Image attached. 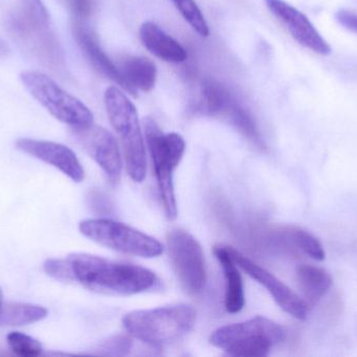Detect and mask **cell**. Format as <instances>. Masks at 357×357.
<instances>
[{"mask_svg": "<svg viewBox=\"0 0 357 357\" xmlns=\"http://www.w3.org/2000/svg\"><path fill=\"white\" fill-rule=\"evenodd\" d=\"M43 270L47 276L52 277L54 280L65 283L73 282V275L67 259L52 258L45 260Z\"/></svg>", "mask_w": 357, "mask_h": 357, "instance_id": "26", "label": "cell"}, {"mask_svg": "<svg viewBox=\"0 0 357 357\" xmlns=\"http://www.w3.org/2000/svg\"><path fill=\"white\" fill-rule=\"evenodd\" d=\"M197 312L187 304L134 310L123 318L130 335L146 345L160 347L182 339L195 326Z\"/></svg>", "mask_w": 357, "mask_h": 357, "instance_id": "3", "label": "cell"}, {"mask_svg": "<svg viewBox=\"0 0 357 357\" xmlns=\"http://www.w3.org/2000/svg\"><path fill=\"white\" fill-rule=\"evenodd\" d=\"M6 342L13 354L18 356H39L43 351V346L37 339L18 331L8 333Z\"/></svg>", "mask_w": 357, "mask_h": 357, "instance_id": "24", "label": "cell"}, {"mask_svg": "<svg viewBox=\"0 0 357 357\" xmlns=\"http://www.w3.org/2000/svg\"><path fill=\"white\" fill-rule=\"evenodd\" d=\"M90 199L92 201V207H94V210H96V211H102V213H106V209L110 207H108V201H107V199H105V197L100 193H93L90 196Z\"/></svg>", "mask_w": 357, "mask_h": 357, "instance_id": "29", "label": "cell"}, {"mask_svg": "<svg viewBox=\"0 0 357 357\" xmlns=\"http://www.w3.org/2000/svg\"><path fill=\"white\" fill-rule=\"evenodd\" d=\"M75 34L79 48H82L86 57L89 59L91 64L96 67V71L119 84L126 92L136 96L133 90L126 83L123 75L119 73V67L112 62V60H110L106 52L100 48L94 34L81 24L75 25Z\"/></svg>", "mask_w": 357, "mask_h": 357, "instance_id": "14", "label": "cell"}, {"mask_svg": "<svg viewBox=\"0 0 357 357\" xmlns=\"http://www.w3.org/2000/svg\"><path fill=\"white\" fill-rule=\"evenodd\" d=\"M48 310L43 306L8 302L0 309V326H23L44 320Z\"/></svg>", "mask_w": 357, "mask_h": 357, "instance_id": "20", "label": "cell"}, {"mask_svg": "<svg viewBox=\"0 0 357 357\" xmlns=\"http://www.w3.org/2000/svg\"><path fill=\"white\" fill-rule=\"evenodd\" d=\"M134 337H126V335H116L110 337L100 344L96 354L100 356H128L134 347Z\"/></svg>", "mask_w": 357, "mask_h": 357, "instance_id": "25", "label": "cell"}, {"mask_svg": "<svg viewBox=\"0 0 357 357\" xmlns=\"http://www.w3.org/2000/svg\"><path fill=\"white\" fill-rule=\"evenodd\" d=\"M79 228L90 240L129 255L156 258L165 252L162 243L154 237L108 218L82 220Z\"/></svg>", "mask_w": 357, "mask_h": 357, "instance_id": "8", "label": "cell"}, {"mask_svg": "<svg viewBox=\"0 0 357 357\" xmlns=\"http://www.w3.org/2000/svg\"><path fill=\"white\" fill-rule=\"evenodd\" d=\"M15 145L23 153L54 166L75 182H82L85 178V171L77 155L65 145L33 138H18Z\"/></svg>", "mask_w": 357, "mask_h": 357, "instance_id": "13", "label": "cell"}, {"mask_svg": "<svg viewBox=\"0 0 357 357\" xmlns=\"http://www.w3.org/2000/svg\"><path fill=\"white\" fill-rule=\"evenodd\" d=\"M117 67L134 94H136L137 90L151 92L155 87L157 68L150 59L139 56L126 57Z\"/></svg>", "mask_w": 357, "mask_h": 357, "instance_id": "17", "label": "cell"}, {"mask_svg": "<svg viewBox=\"0 0 357 357\" xmlns=\"http://www.w3.org/2000/svg\"><path fill=\"white\" fill-rule=\"evenodd\" d=\"M12 37L44 67L58 71L62 50L52 29L50 13L42 0H19L6 19Z\"/></svg>", "mask_w": 357, "mask_h": 357, "instance_id": "2", "label": "cell"}, {"mask_svg": "<svg viewBox=\"0 0 357 357\" xmlns=\"http://www.w3.org/2000/svg\"><path fill=\"white\" fill-rule=\"evenodd\" d=\"M73 282L94 293L132 296L156 289L159 280L152 270L142 266L111 261L90 254L67 256Z\"/></svg>", "mask_w": 357, "mask_h": 357, "instance_id": "1", "label": "cell"}, {"mask_svg": "<svg viewBox=\"0 0 357 357\" xmlns=\"http://www.w3.org/2000/svg\"><path fill=\"white\" fill-rule=\"evenodd\" d=\"M20 79L29 94L59 121L75 130L93 125L91 110L45 73L25 71L21 73Z\"/></svg>", "mask_w": 357, "mask_h": 357, "instance_id": "7", "label": "cell"}, {"mask_svg": "<svg viewBox=\"0 0 357 357\" xmlns=\"http://www.w3.org/2000/svg\"><path fill=\"white\" fill-rule=\"evenodd\" d=\"M214 256L220 262L225 276V307L230 314L241 312L245 307V298L243 278L237 270V264L229 254L225 245H215L213 247Z\"/></svg>", "mask_w": 357, "mask_h": 357, "instance_id": "16", "label": "cell"}, {"mask_svg": "<svg viewBox=\"0 0 357 357\" xmlns=\"http://www.w3.org/2000/svg\"><path fill=\"white\" fill-rule=\"evenodd\" d=\"M139 37L144 48L161 60L169 63L186 61V50L156 23L144 22L140 27Z\"/></svg>", "mask_w": 357, "mask_h": 357, "instance_id": "15", "label": "cell"}, {"mask_svg": "<svg viewBox=\"0 0 357 357\" xmlns=\"http://www.w3.org/2000/svg\"><path fill=\"white\" fill-rule=\"evenodd\" d=\"M82 145L92 159L102 168L111 182H119L121 177V149L116 138L104 128L91 125L85 129L75 130Z\"/></svg>", "mask_w": 357, "mask_h": 357, "instance_id": "12", "label": "cell"}, {"mask_svg": "<svg viewBox=\"0 0 357 357\" xmlns=\"http://www.w3.org/2000/svg\"><path fill=\"white\" fill-rule=\"evenodd\" d=\"M233 100L234 98L226 86L214 80H204L199 86L195 111L205 115H224Z\"/></svg>", "mask_w": 357, "mask_h": 357, "instance_id": "19", "label": "cell"}, {"mask_svg": "<svg viewBox=\"0 0 357 357\" xmlns=\"http://www.w3.org/2000/svg\"><path fill=\"white\" fill-rule=\"evenodd\" d=\"M284 339L285 330L281 325L264 316H255L216 329L210 337V343L229 356L264 357Z\"/></svg>", "mask_w": 357, "mask_h": 357, "instance_id": "4", "label": "cell"}, {"mask_svg": "<svg viewBox=\"0 0 357 357\" xmlns=\"http://www.w3.org/2000/svg\"><path fill=\"white\" fill-rule=\"evenodd\" d=\"M69 10L79 19L89 18L96 8V0H65Z\"/></svg>", "mask_w": 357, "mask_h": 357, "instance_id": "27", "label": "cell"}, {"mask_svg": "<svg viewBox=\"0 0 357 357\" xmlns=\"http://www.w3.org/2000/svg\"><path fill=\"white\" fill-rule=\"evenodd\" d=\"M266 8L281 21L291 37L304 48L321 56H328L331 48L306 15L284 0H264Z\"/></svg>", "mask_w": 357, "mask_h": 357, "instance_id": "11", "label": "cell"}, {"mask_svg": "<svg viewBox=\"0 0 357 357\" xmlns=\"http://www.w3.org/2000/svg\"><path fill=\"white\" fill-rule=\"evenodd\" d=\"M184 20L201 37L209 36V25L195 0H172Z\"/></svg>", "mask_w": 357, "mask_h": 357, "instance_id": "22", "label": "cell"}, {"mask_svg": "<svg viewBox=\"0 0 357 357\" xmlns=\"http://www.w3.org/2000/svg\"><path fill=\"white\" fill-rule=\"evenodd\" d=\"M235 263L239 268L247 272L248 276L257 281L272 296L274 301L281 309L297 320H305L310 312V306L305 300L294 293L284 283L281 282L274 275L264 270L255 262L245 257L234 247H227Z\"/></svg>", "mask_w": 357, "mask_h": 357, "instance_id": "10", "label": "cell"}, {"mask_svg": "<svg viewBox=\"0 0 357 357\" xmlns=\"http://www.w3.org/2000/svg\"><path fill=\"white\" fill-rule=\"evenodd\" d=\"M335 19L342 27L352 33L357 34V14L347 10H340L335 13Z\"/></svg>", "mask_w": 357, "mask_h": 357, "instance_id": "28", "label": "cell"}, {"mask_svg": "<svg viewBox=\"0 0 357 357\" xmlns=\"http://www.w3.org/2000/svg\"><path fill=\"white\" fill-rule=\"evenodd\" d=\"M167 242L172 264L183 289L191 295L202 293L207 274L199 241L186 231L176 228L167 234Z\"/></svg>", "mask_w": 357, "mask_h": 357, "instance_id": "9", "label": "cell"}, {"mask_svg": "<svg viewBox=\"0 0 357 357\" xmlns=\"http://www.w3.org/2000/svg\"><path fill=\"white\" fill-rule=\"evenodd\" d=\"M224 115L248 140H251L256 146L264 147V140H262L259 130H258L253 117L241 105L236 102L235 99L225 111Z\"/></svg>", "mask_w": 357, "mask_h": 357, "instance_id": "21", "label": "cell"}, {"mask_svg": "<svg viewBox=\"0 0 357 357\" xmlns=\"http://www.w3.org/2000/svg\"><path fill=\"white\" fill-rule=\"evenodd\" d=\"M105 106L123 143L130 176L134 182H144L146 175V147L135 105L121 89L110 86L105 92Z\"/></svg>", "mask_w": 357, "mask_h": 357, "instance_id": "5", "label": "cell"}, {"mask_svg": "<svg viewBox=\"0 0 357 357\" xmlns=\"http://www.w3.org/2000/svg\"><path fill=\"white\" fill-rule=\"evenodd\" d=\"M289 238L293 240L296 247L312 259L323 261L326 257L324 247L321 245L320 241L307 231L294 228L289 231Z\"/></svg>", "mask_w": 357, "mask_h": 357, "instance_id": "23", "label": "cell"}, {"mask_svg": "<svg viewBox=\"0 0 357 357\" xmlns=\"http://www.w3.org/2000/svg\"><path fill=\"white\" fill-rule=\"evenodd\" d=\"M144 129L161 201L167 218L173 220L178 216L174 172L182 161L186 144L177 132H163L150 117L144 122Z\"/></svg>", "mask_w": 357, "mask_h": 357, "instance_id": "6", "label": "cell"}, {"mask_svg": "<svg viewBox=\"0 0 357 357\" xmlns=\"http://www.w3.org/2000/svg\"><path fill=\"white\" fill-rule=\"evenodd\" d=\"M8 54V46L3 40L0 39V58L6 57Z\"/></svg>", "mask_w": 357, "mask_h": 357, "instance_id": "30", "label": "cell"}, {"mask_svg": "<svg viewBox=\"0 0 357 357\" xmlns=\"http://www.w3.org/2000/svg\"><path fill=\"white\" fill-rule=\"evenodd\" d=\"M296 279L308 305H316L333 286V278L324 268L314 265H300Z\"/></svg>", "mask_w": 357, "mask_h": 357, "instance_id": "18", "label": "cell"}, {"mask_svg": "<svg viewBox=\"0 0 357 357\" xmlns=\"http://www.w3.org/2000/svg\"><path fill=\"white\" fill-rule=\"evenodd\" d=\"M2 304H3V293H2L1 289H0V309H1Z\"/></svg>", "mask_w": 357, "mask_h": 357, "instance_id": "31", "label": "cell"}]
</instances>
